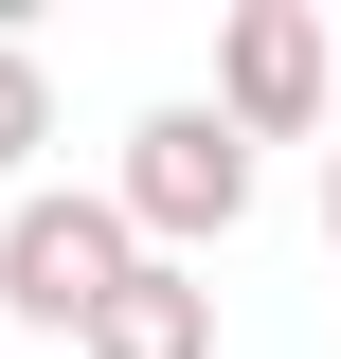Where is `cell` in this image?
Masks as SVG:
<instances>
[{
  "label": "cell",
  "instance_id": "obj_5",
  "mask_svg": "<svg viewBox=\"0 0 341 359\" xmlns=\"http://www.w3.org/2000/svg\"><path fill=\"white\" fill-rule=\"evenodd\" d=\"M36 144H54V72H36V36H0V180L36 198Z\"/></svg>",
  "mask_w": 341,
  "mask_h": 359
},
{
  "label": "cell",
  "instance_id": "obj_6",
  "mask_svg": "<svg viewBox=\"0 0 341 359\" xmlns=\"http://www.w3.org/2000/svg\"><path fill=\"white\" fill-rule=\"evenodd\" d=\"M323 233H341V162H323Z\"/></svg>",
  "mask_w": 341,
  "mask_h": 359
},
{
  "label": "cell",
  "instance_id": "obj_3",
  "mask_svg": "<svg viewBox=\"0 0 341 359\" xmlns=\"http://www.w3.org/2000/svg\"><path fill=\"white\" fill-rule=\"evenodd\" d=\"M215 108L252 144H323V108H341V36L305 18V0H234L215 18Z\"/></svg>",
  "mask_w": 341,
  "mask_h": 359
},
{
  "label": "cell",
  "instance_id": "obj_4",
  "mask_svg": "<svg viewBox=\"0 0 341 359\" xmlns=\"http://www.w3.org/2000/svg\"><path fill=\"white\" fill-rule=\"evenodd\" d=\"M90 359H215V287H198V269H144L126 306L90 323Z\"/></svg>",
  "mask_w": 341,
  "mask_h": 359
},
{
  "label": "cell",
  "instance_id": "obj_1",
  "mask_svg": "<svg viewBox=\"0 0 341 359\" xmlns=\"http://www.w3.org/2000/svg\"><path fill=\"white\" fill-rule=\"evenodd\" d=\"M144 269L162 252H144V216L108 198V180H36V198L0 216V323H36L54 359H90V323L126 306Z\"/></svg>",
  "mask_w": 341,
  "mask_h": 359
},
{
  "label": "cell",
  "instance_id": "obj_2",
  "mask_svg": "<svg viewBox=\"0 0 341 359\" xmlns=\"http://www.w3.org/2000/svg\"><path fill=\"white\" fill-rule=\"evenodd\" d=\"M108 198L144 216V252H162V269L234 252V216H252V126H234L215 90H180V108H144V126H126V162H108Z\"/></svg>",
  "mask_w": 341,
  "mask_h": 359
}]
</instances>
